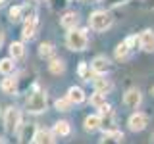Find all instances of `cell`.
<instances>
[{
	"mask_svg": "<svg viewBox=\"0 0 154 144\" xmlns=\"http://www.w3.org/2000/svg\"><path fill=\"white\" fill-rule=\"evenodd\" d=\"M112 23H114V17H112V14L106 12V10H96V12H93V14H91V17H89L91 29H93V31H98V33L110 29V27H112Z\"/></svg>",
	"mask_w": 154,
	"mask_h": 144,
	"instance_id": "6da1fadb",
	"label": "cell"
},
{
	"mask_svg": "<svg viewBox=\"0 0 154 144\" xmlns=\"http://www.w3.org/2000/svg\"><path fill=\"white\" fill-rule=\"evenodd\" d=\"M87 42H89V38H87V31H85V29H71V31H67L66 44H67L69 50L83 52L87 48Z\"/></svg>",
	"mask_w": 154,
	"mask_h": 144,
	"instance_id": "7a4b0ae2",
	"label": "cell"
},
{
	"mask_svg": "<svg viewBox=\"0 0 154 144\" xmlns=\"http://www.w3.org/2000/svg\"><path fill=\"white\" fill-rule=\"evenodd\" d=\"M25 108L29 113H42L46 110V94L42 90H35L33 94H29Z\"/></svg>",
	"mask_w": 154,
	"mask_h": 144,
	"instance_id": "3957f363",
	"label": "cell"
},
{
	"mask_svg": "<svg viewBox=\"0 0 154 144\" xmlns=\"http://www.w3.org/2000/svg\"><path fill=\"white\" fill-rule=\"evenodd\" d=\"M21 127V113L17 108H8L4 112V129L8 133H17Z\"/></svg>",
	"mask_w": 154,
	"mask_h": 144,
	"instance_id": "277c9868",
	"label": "cell"
},
{
	"mask_svg": "<svg viewBox=\"0 0 154 144\" xmlns=\"http://www.w3.org/2000/svg\"><path fill=\"white\" fill-rule=\"evenodd\" d=\"M89 67H91V71H93L96 77H100V75H104L106 71L110 69V60L106 56H96L94 60L89 64Z\"/></svg>",
	"mask_w": 154,
	"mask_h": 144,
	"instance_id": "5b68a950",
	"label": "cell"
},
{
	"mask_svg": "<svg viewBox=\"0 0 154 144\" xmlns=\"http://www.w3.org/2000/svg\"><path fill=\"white\" fill-rule=\"evenodd\" d=\"M127 125H129V129H131L133 133L144 131V129H146V125H148V117H146V115H144V113L137 112V113H133L131 117H129Z\"/></svg>",
	"mask_w": 154,
	"mask_h": 144,
	"instance_id": "8992f818",
	"label": "cell"
},
{
	"mask_svg": "<svg viewBox=\"0 0 154 144\" xmlns=\"http://www.w3.org/2000/svg\"><path fill=\"white\" fill-rule=\"evenodd\" d=\"M141 102H143V94H141L139 88H129L127 92L123 94V104L127 106V108H131V110L139 108Z\"/></svg>",
	"mask_w": 154,
	"mask_h": 144,
	"instance_id": "52a82bcc",
	"label": "cell"
},
{
	"mask_svg": "<svg viewBox=\"0 0 154 144\" xmlns=\"http://www.w3.org/2000/svg\"><path fill=\"white\" fill-rule=\"evenodd\" d=\"M37 27H38V19H37L35 14H33L31 17H25V23H23L21 37L25 38V40H31V38L37 35Z\"/></svg>",
	"mask_w": 154,
	"mask_h": 144,
	"instance_id": "ba28073f",
	"label": "cell"
},
{
	"mask_svg": "<svg viewBox=\"0 0 154 144\" xmlns=\"http://www.w3.org/2000/svg\"><path fill=\"white\" fill-rule=\"evenodd\" d=\"M139 46L144 52H154V31L152 29H144L139 35Z\"/></svg>",
	"mask_w": 154,
	"mask_h": 144,
	"instance_id": "9c48e42d",
	"label": "cell"
},
{
	"mask_svg": "<svg viewBox=\"0 0 154 144\" xmlns=\"http://www.w3.org/2000/svg\"><path fill=\"white\" fill-rule=\"evenodd\" d=\"M93 86H94V92H100V94H104V96L114 88L112 81L104 79V77H94V79H93Z\"/></svg>",
	"mask_w": 154,
	"mask_h": 144,
	"instance_id": "30bf717a",
	"label": "cell"
},
{
	"mask_svg": "<svg viewBox=\"0 0 154 144\" xmlns=\"http://www.w3.org/2000/svg\"><path fill=\"white\" fill-rule=\"evenodd\" d=\"M33 140H35V144H56L54 134L50 131H46V129H37Z\"/></svg>",
	"mask_w": 154,
	"mask_h": 144,
	"instance_id": "8fae6325",
	"label": "cell"
},
{
	"mask_svg": "<svg viewBox=\"0 0 154 144\" xmlns=\"http://www.w3.org/2000/svg\"><path fill=\"white\" fill-rule=\"evenodd\" d=\"M60 23H62V27H64V29H67V31L77 29V25H79V16H77L75 12H67V14L62 16Z\"/></svg>",
	"mask_w": 154,
	"mask_h": 144,
	"instance_id": "7c38bea8",
	"label": "cell"
},
{
	"mask_svg": "<svg viewBox=\"0 0 154 144\" xmlns=\"http://www.w3.org/2000/svg\"><path fill=\"white\" fill-rule=\"evenodd\" d=\"M66 98L71 102V106H73V104H83L85 102V92H83L81 86H69Z\"/></svg>",
	"mask_w": 154,
	"mask_h": 144,
	"instance_id": "4fadbf2b",
	"label": "cell"
},
{
	"mask_svg": "<svg viewBox=\"0 0 154 144\" xmlns=\"http://www.w3.org/2000/svg\"><path fill=\"white\" fill-rule=\"evenodd\" d=\"M100 127H102V119L98 117V113L89 115V117L85 119V131L93 133V131H96V129H100Z\"/></svg>",
	"mask_w": 154,
	"mask_h": 144,
	"instance_id": "5bb4252c",
	"label": "cell"
},
{
	"mask_svg": "<svg viewBox=\"0 0 154 144\" xmlns=\"http://www.w3.org/2000/svg\"><path fill=\"white\" fill-rule=\"evenodd\" d=\"M48 69H50V73H52V75H62V73L66 71V64H64V60H62V58H52L50 64H48Z\"/></svg>",
	"mask_w": 154,
	"mask_h": 144,
	"instance_id": "9a60e30c",
	"label": "cell"
},
{
	"mask_svg": "<svg viewBox=\"0 0 154 144\" xmlns=\"http://www.w3.org/2000/svg\"><path fill=\"white\" fill-rule=\"evenodd\" d=\"M119 140H123V134L119 131H106L100 144H119Z\"/></svg>",
	"mask_w": 154,
	"mask_h": 144,
	"instance_id": "2e32d148",
	"label": "cell"
},
{
	"mask_svg": "<svg viewBox=\"0 0 154 144\" xmlns=\"http://www.w3.org/2000/svg\"><path fill=\"white\" fill-rule=\"evenodd\" d=\"M0 88H2L6 94H16L17 92V79H14V77H6V79L2 81V85H0Z\"/></svg>",
	"mask_w": 154,
	"mask_h": 144,
	"instance_id": "e0dca14e",
	"label": "cell"
},
{
	"mask_svg": "<svg viewBox=\"0 0 154 144\" xmlns=\"http://www.w3.org/2000/svg\"><path fill=\"white\" fill-rule=\"evenodd\" d=\"M25 56V48H23V42H12L10 44V58L12 60H19V58Z\"/></svg>",
	"mask_w": 154,
	"mask_h": 144,
	"instance_id": "ac0fdd59",
	"label": "cell"
},
{
	"mask_svg": "<svg viewBox=\"0 0 154 144\" xmlns=\"http://www.w3.org/2000/svg\"><path fill=\"white\" fill-rule=\"evenodd\" d=\"M79 77H81L83 81H87V83H91V81H93L96 75L91 71V67H89V64H87V62H81V64H79Z\"/></svg>",
	"mask_w": 154,
	"mask_h": 144,
	"instance_id": "d6986e66",
	"label": "cell"
},
{
	"mask_svg": "<svg viewBox=\"0 0 154 144\" xmlns=\"http://www.w3.org/2000/svg\"><path fill=\"white\" fill-rule=\"evenodd\" d=\"M54 133L60 134V136H67V134L71 133L69 123H67L66 119H60V121H56V123H54Z\"/></svg>",
	"mask_w": 154,
	"mask_h": 144,
	"instance_id": "ffe728a7",
	"label": "cell"
},
{
	"mask_svg": "<svg viewBox=\"0 0 154 144\" xmlns=\"http://www.w3.org/2000/svg\"><path fill=\"white\" fill-rule=\"evenodd\" d=\"M14 69H16V64H14L12 58H4V60H0V73H2V75L14 73Z\"/></svg>",
	"mask_w": 154,
	"mask_h": 144,
	"instance_id": "44dd1931",
	"label": "cell"
},
{
	"mask_svg": "<svg viewBox=\"0 0 154 144\" xmlns=\"http://www.w3.org/2000/svg\"><path fill=\"white\" fill-rule=\"evenodd\" d=\"M52 54H54V44H52V42H41V46H38V56L50 58Z\"/></svg>",
	"mask_w": 154,
	"mask_h": 144,
	"instance_id": "7402d4cb",
	"label": "cell"
},
{
	"mask_svg": "<svg viewBox=\"0 0 154 144\" xmlns=\"http://www.w3.org/2000/svg\"><path fill=\"white\" fill-rule=\"evenodd\" d=\"M129 54H131V50L127 48L125 42H119V44L116 46V58H118V60H125Z\"/></svg>",
	"mask_w": 154,
	"mask_h": 144,
	"instance_id": "603a6c76",
	"label": "cell"
},
{
	"mask_svg": "<svg viewBox=\"0 0 154 144\" xmlns=\"http://www.w3.org/2000/svg\"><path fill=\"white\" fill-rule=\"evenodd\" d=\"M54 108L58 110V112H69V108H71V102L67 98H58L56 102H54Z\"/></svg>",
	"mask_w": 154,
	"mask_h": 144,
	"instance_id": "cb8c5ba5",
	"label": "cell"
},
{
	"mask_svg": "<svg viewBox=\"0 0 154 144\" xmlns=\"http://www.w3.org/2000/svg\"><path fill=\"white\" fill-rule=\"evenodd\" d=\"M91 104H93L94 108H100V106H104V104H106V96H104V94H100V92L91 94Z\"/></svg>",
	"mask_w": 154,
	"mask_h": 144,
	"instance_id": "d4e9b609",
	"label": "cell"
},
{
	"mask_svg": "<svg viewBox=\"0 0 154 144\" xmlns=\"http://www.w3.org/2000/svg\"><path fill=\"white\" fill-rule=\"evenodd\" d=\"M21 14H23V6H14V8H10V19H12L14 23L21 19Z\"/></svg>",
	"mask_w": 154,
	"mask_h": 144,
	"instance_id": "484cf974",
	"label": "cell"
},
{
	"mask_svg": "<svg viewBox=\"0 0 154 144\" xmlns=\"http://www.w3.org/2000/svg\"><path fill=\"white\" fill-rule=\"evenodd\" d=\"M123 42L127 44V48H129V50H133V48L139 44V37H137V35H131V37H127V38H125Z\"/></svg>",
	"mask_w": 154,
	"mask_h": 144,
	"instance_id": "4316f807",
	"label": "cell"
},
{
	"mask_svg": "<svg viewBox=\"0 0 154 144\" xmlns=\"http://www.w3.org/2000/svg\"><path fill=\"white\" fill-rule=\"evenodd\" d=\"M2 44H4V33L0 31V48H2Z\"/></svg>",
	"mask_w": 154,
	"mask_h": 144,
	"instance_id": "83f0119b",
	"label": "cell"
},
{
	"mask_svg": "<svg viewBox=\"0 0 154 144\" xmlns=\"http://www.w3.org/2000/svg\"><path fill=\"white\" fill-rule=\"evenodd\" d=\"M4 6V0H0V8H2Z\"/></svg>",
	"mask_w": 154,
	"mask_h": 144,
	"instance_id": "f1b7e54d",
	"label": "cell"
},
{
	"mask_svg": "<svg viewBox=\"0 0 154 144\" xmlns=\"http://www.w3.org/2000/svg\"><path fill=\"white\" fill-rule=\"evenodd\" d=\"M0 144H4V140H2V138H0Z\"/></svg>",
	"mask_w": 154,
	"mask_h": 144,
	"instance_id": "f546056e",
	"label": "cell"
},
{
	"mask_svg": "<svg viewBox=\"0 0 154 144\" xmlns=\"http://www.w3.org/2000/svg\"><path fill=\"white\" fill-rule=\"evenodd\" d=\"M152 94H154V86H152Z\"/></svg>",
	"mask_w": 154,
	"mask_h": 144,
	"instance_id": "4dcf8cb0",
	"label": "cell"
},
{
	"mask_svg": "<svg viewBox=\"0 0 154 144\" xmlns=\"http://www.w3.org/2000/svg\"><path fill=\"white\" fill-rule=\"evenodd\" d=\"M69 2H75V0H69Z\"/></svg>",
	"mask_w": 154,
	"mask_h": 144,
	"instance_id": "1f68e13d",
	"label": "cell"
}]
</instances>
